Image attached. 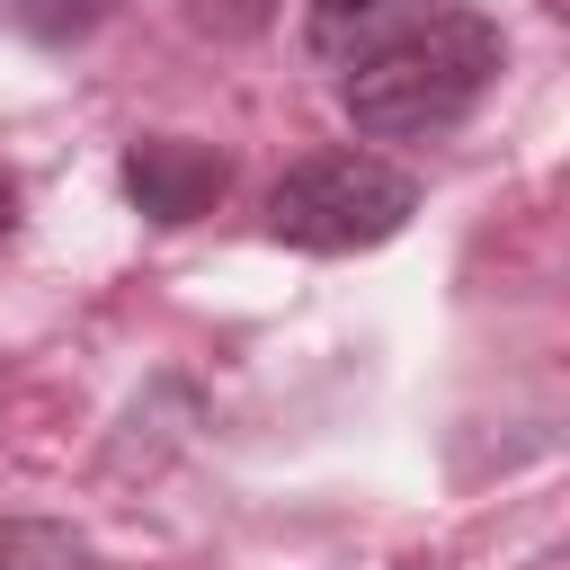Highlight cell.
Instances as JSON below:
<instances>
[{"label":"cell","instance_id":"cell-1","mask_svg":"<svg viewBox=\"0 0 570 570\" xmlns=\"http://www.w3.org/2000/svg\"><path fill=\"white\" fill-rule=\"evenodd\" d=\"M490 80H499V27L472 18V9H428L383 53L347 62L338 107H347V125L365 142H419V134L463 125Z\"/></svg>","mask_w":570,"mask_h":570},{"label":"cell","instance_id":"cell-2","mask_svg":"<svg viewBox=\"0 0 570 570\" xmlns=\"http://www.w3.org/2000/svg\"><path fill=\"white\" fill-rule=\"evenodd\" d=\"M419 214V178L383 151H312L267 187V232L294 249H374Z\"/></svg>","mask_w":570,"mask_h":570},{"label":"cell","instance_id":"cell-3","mask_svg":"<svg viewBox=\"0 0 570 570\" xmlns=\"http://www.w3.org/2000/svg\"><path fill=\"white\" fill-rule=\"evenodd\" d=\"M223 151H205V142H187V134H142L134 151H125V196L151 214V223H196L214 196H223Z\"/></svg>","mask_w":570,"mask_h":570},{"label":"cell","instance_id":"cell-4","mask_svg":"<svg viewBox=\"0 0 570 570\" xmlns=\"http://www.w3.org/2000/svg\"><path fill=\"white\" fill-rule=\"evenodd\" d=\"M428 18V0H312V18H303V45L321 53V62H365V53H383L392 36H410Z\"/></svg>","mask_w":570,"mask_h":570},{"label":"cell","instance_id":"cell-5","mask_svg":"<svg viewBox=\"0 0 570 570\" xmlns=\"http://www.w3.org/2000/svg\"><path fill=\"white\" fill-rule=\"evenodd\" d=\"M187 18H196L205 36H258V27L276 18V0H187Z\"/></svg>","mask_w":570,"mask_h":570},{"label":"cell","instance_id":"cell-6","mask_svg":"<svg viewBox=\"0 0 570 570\" xmlns=\"http://www.w3.org/2000/svg\"><path fill=\"white\" fill-rule=\"evenodd\" d=\"M27 18H36V36H89L107 18V0H36Z\"/></svg>","mask_w":570,"mask_h":570}]
</instances>
